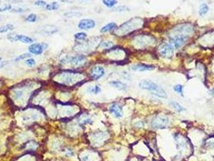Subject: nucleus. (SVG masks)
<instances>
[{"mask_svg":"<svg viewBox=\"0 0 214 161\" xmlns=\"http://www.w3.org/2000/svg\"><path fill=\"white\" fill-rule=\"evenodd\" d=\"M139 86L141 89H146L151 91L153 94L157 96L159 98H167V93L161 86L158 84L155 83L154 81L150 80H141L139 84Z\"/></svg>","mask_w":214,"mask_h":161,"instance_id":"f257e3e1","label":"nucleus"},{"mask_svg":"<svg viewBox=\"0 0 214 161\" xmlns=\"http://www.w3.org/2000/svg\"><path fill=\"white\" fill-rule=\"evenodd\" d=\"M143 23V21L140 18H133L125 23H123V25L120 27L119 31H122L124 34H126L132 30H134V28H138L142 27Z\"/></svg>","mask_w":214,"mask_h":161,"instance_id":"f03ea898","label":"nucleus"},{"mask_svg":"<svg viewBox=\"0 0 214 161\" xmlns=\"http://www.w3.org/2000/svg\"><path fill=\"white\" fill-rule=\"evenodd\" d=\"M189 39V36L185 34H176L173 37L171 38L170 44L176 49H179L182 46L184 45L187 40Z\"/></svg>","mask_w":214,"mask_h":161,"instance_id":"7ed1b4c3","label":"nucleus"},{"mask_svg":"<svg viewBox=\"0 0 214 161\" xmlns=\"http://www.w3.org/2000/svg\"><path fill=\"white\" fill-rule=\"evenodd\" d=\"M174 48L170 43H163L159 47V53L163 58H170L174 52Z\"/></svg>","mask_w":214,"mask_h":161,"instance_id":"20e7f679","label":"nucleus"},{"mask_svg":"<svg viewBox=\"0 0 214 161\" xmlns=\"http://www.w3.org/2000/svg\"><path fill=\"white\" fill-rule=\"evenodd\" d=\"M168 118L164 116H157L156 118L152 119L151 121V126L154 128L161 129V128H165L167 125L168 123Z\"/></svg>","mask_w":214,"mask_h":161,"instance_id":"39448f33","label":"nucleus"},{"mask_svg":"<svg viewBox=\"0 0 214 161\" xmlns=\"http://www.w3.org/2000/svg\"><path fill=\"white\" fill-rule=\"evenodd\" d=\"M89 74H90L92 79L96 80H99L105 75V69H103L102 66H98V65L94 66L91 69Z\"/></svg>","mask_w":214,"mask_h":161,"instance_id":"423d86ee","label":"nucleus"},{"mask_svg":"<svg viewBox=\"0 0 214 161\" xmlns=\"http://www.w3.org/2000/svg\"><path fill=\"white\" fill-rule=\"evenodd\" d=\"M110 113L114 117L117 118H120L123 117V107L118 103H114L112 104L111 106L110 107Z\"/></svg>","mask_w":214,"mask_h":161,"instance_id":"0eeeda50","label":"nucleus"},{"mask_svg":"<svg viewBox=\"0 0 214 161\" xmlns=\"http://www.w3.org/2000/svg\"><path fill=\"white\" fill-rule=\"evenodd\" d=\"M96 25L94 20L91 19H83L78 23V28L81 30H89L94 28Z\"/></svg>","mask_w":214,"mask_h":161,"instance_id":"6e6552de","label":"nucleus"},{"mask_svg":"<svg viewBox=\"0 0 214 161\" xmlns=\"http://www.w3.org/2000/svg\"><path fill=\"white\" fill-rule=\"evenodd\" d=\"M155 69L154 65H145V64H138L134 65L130 67V69L135 72H144V71H151Z\"/></svg>","mask_w":214,"mask_h":161,"instance_id":"1a4fd4ad","label":"nucleus"},{"mask_svg":"<svg viewBox=\"0 0 214 161\" xmlns=\"http://www.w3.org/2000/svg\"><path fill=\"white\" fill-rule=\"evenodd\" d=\"M85 61H86V57L83 56V55H79V56L73 57L69 58V60H68L69 63H71L72 65L75 67L80 66Z\"/></svg>","mask_w":214,"mask_h":161,"instance_id":"9d476101","label":"nucleus"},{"mask_svg":"<svg viewBox=\"0 0 214 161\" xmlns=\"http://www.w3.org/2000/svg\"><path fill=\"white\" fill-rule=\"evenodd\" d=\"M29 52L32 54L35 55H41L43 53L44 48L42 46V44H32L30 46L28 47Z\"/></svg>","mask_w":214,"mask_h":161,"instance_id":"9b49d317","label":"nucleus"},{"mask_svg":"<svg viewBox=\"0 0 214 161\" xmlns=\"http://www.w3.org/2000/svg\"><path fill=\"white\" fill-rule=\"evenodd\" d=\"M20 41L23 44H33V39L31 37H28L27 36L24 35H15V41Z\"/></svg>","mask_w":214,"mask_h":161,"instance_id":"f8f14e48","label":"nucleus"},{"mask_svg":"<svg viewBox=\"0 0 214 161\" xmlns=\"http://www.w3.org/2000/svg\"><path fill=\"white\" fill-rule=\"evenodd\" d=\"M110 85L114 88L119 89V90H126L127 89V86L120 80H113L110 82Z\"/></svg>","mask_w":214,"mask_h":161,"instance_id":"ddd939ff","label":"nucleus"},{"mask_svg":"<svg viewBox=\"0 0 214 161\" xmlns=\"http://www.w3.org/2000/svg\"><path fill=\"white\" fill-rule=\"evenodd\" d=\"M118 28V25L114 22H111V23H107L106 25H105L104 27H102L101 28V32L102 33H106V32H111V31H114L115 29Z\"/></svg>","mask_w":214,"mask_h":161,"instance_id":"4468645a","label":"nucleus"},{"mask_svg":"<svg viewBox=\"0 0 214 161\" xmlns=\"http://www.w3.org/2000/svg\"><path fill=\"white\" fill-rule=\"evenodd\" d=\"M169 105H170L173 109L176 110L177 112H182V111L184 110V108L179 102H177L176 101L170 102H169Z\"/></svg>","mask_w":214,"mask_h":161,"instance_id":"2eb2a0df","label":"nucleus"},{"mask_svg":"<svg viewBox=\"0 0 214 161\" xmlns=\"http://www.w3.org/2000/svg\"><path fill=\"white\" fill-rule=\"evenodd\" d=\"M14 29V25L12 23H7L6 25H3L0 27V33H5L10 31H12Z\"/></svg>","mask_w":214,"mask_h":161,"instance_id":"dca6fc26","label":"nucleus"},{"mask_svg":"<svg viewBox=\"0 0 214 161\" xmlns=\"http://www.w3.org/2000/svg\"><path fill=\"white\" fill-rule=\"evenodd\" d=\"M208 12V6L205 3H202L201 5L200 6V8H199V15L200 16H203V15H205Z\"/></svg>","mask_w":214,"mask_h":161,"instance_id":"f3484780","label":"nucleus"},{"mask_svg":"<svg viewBox=\"0 0 214 161\" xmlns=\"http://www.w3.org/2000/svg\"><path fill=\"white\" fill-rule=\"evenodd\" d=\"M59 4L57 2H53V3H49V4H47L45 7L46 10H48V11H56L57 9L59 8Z\"/></svg>","mask_w":214,"mask_h":161,"instance_id":"a211bd4d","label":"nucleus"},{"mask_svg":"<svg viewBox=\"0 0 214 161\" xmlns=\"http://www.w3.org/2000/svg\"><path fill=\"white\" fill-rule=\"evenodd\" d=\"M87 91L90 94H98L101 92V88L99 86H91L88 88Z\"/></svg>","mask_w":214,"mask_h":161,"instance_id":"6ab92c4d","label":"nucleus"},{"mask_svg":"<svg viewBox=\"0 0 214 161\" xmlns=\"http://www.w3.org/2000/svg\"><path fill=\"white\" fill-rule=\"evenodd\" d=\"M103 4L107 7H113L118 3L117 0H102Z\"/></svg>","mask_w":214,"mask_h":161,"instance_id":"aec40b11","label":"nucleus"},{"mask_svg":"<svg viewBox=\"0 0 214 161\" xmlns=\"http://www.w3.org/2000/svg\"><path fill=\"white\" fill-rule=\"evenodd\" d=\"M173 89H174V91L177 94H179L180 96H184L183 95V89H184V86H183L182 85H180V84H178V85H176L174 86L173 87Z\"/></svg>","mask_w":214,"mask_h":161,"instance_id":"412c9836","label":"nucleus"},{"mask_svg":"<svg viewBox=\"0 0 214 161\" xmlns=\"http://www.w3.org/2000/svg\"><path fill=\"white\" fill-rule=\"evenodd\" d=\"M12 8V7L10 4H7V3H3L0 1V12H3L7 10H10Z\"/></svg>","mask_w":214,"mask_h":161,"instance_id":"4be33fe9","label":"nucleus"},{"mask_svg":"<svg viewBox=\"0 0 214 161\" xmlns=\"http://www.w3.org/2000/svg\"><path fill=\"white\" fill-rule=\"evenodd\" d=\"M75 39L79 40H85L86 37H87V34L85 33V32H77L74 35Z\"/></svg>","mask_w":214,"mask_h":161,"instance_id":"5701e85b","label":"nucleus"},{"mask_svg":"<svg viewBox=\"0 0 214 161\" xmlns=\"http://www.w3.org/2000/svg\"><path fill=\"white\" fill-rule=\"evenodd\" d=\"M36 20H37V16H36V15L34 14V13H32V14H30L27 17V19H26V20L28 21V22H30V23H34V22H36Z\"/></svg>","mask_w":214,"mask_h":161,"instance_id":"b1692460","label":"nucleus"},{"mask_svg":"<svg viewBox=\"0 0 214 161\" xmlns=\"http://www.w3.org/2000/svg\"><path fill=\"white\" fill-rule=\"evenodd\" d=\"M113 45L114 44L112 43V41H104L101 44V47L102 49H110L111 47H113Z\"/></svg>","mask_w":214,"mask_h":161,"instance_id":"393cba45","label":"nucleus"},{"mask_svg":"<svg viewBox=\"0 0 214 161\" xmlns=\"http://www.w3.org/2000/svg\"><path fill=\"white\" fill-rule=\"evenodd\" d=\"M25 63H26V65H28L29 67H32V66H34L35 65H36V60L32 57L28 58V59H26L25 60Z\"/></svg>","mask_w":214,"mask_h":161,"instance_id":"a878e982","label":"nucleus"},{"mask_svg":"<svg viewBox=\"0 0 214 161\" xmlns=\"http://www.w3.org/2000/svg\"><path fill=\"white\" fill-rule=\"evenodd\" d=\"M125 11H129V8L128 7H126V6L118 7H115V8L113 9V12H125Z\"/></svg>","mask_w":214,"mask_h":161,"instance_id":"bb28decb","label":"nucleus"},{"mask_svg":"<svg viewBox=\"0 0 214 161\" xmlns=\"http://www.w3.org/2000/svg\"><path fill=\"white\" fill-rule=\"evenodd\" d=\"M31 56H32V55L29 54V53H24V54L20 55V56H19L18 57L15 58V60L17 61V60H23V59H27V58H30V57H31Z\"/></svg>","mask_w":214,"mask_h":161,"instance_id":"cd10ccee","label":"nucleus"},{"mask_svg":"<svg viewBox=\"0 0 214 161\" xmlns=\"http://www.w3.org/2000/svg\"><path fill=\"white\" fill-rule=\"evenodd\" d=\"M28 10L26 9L21 8V7H15V8H12L11 10V12H14V13H23V12H26Z\"/></svg>","mask_w":214,"mask_h":161,"instance_id":"c85d7f7f","label":"nucleus"},{"mask_svg":"<svg viewBox=\"0 0 214 161\" xmlns=\"http://www.w3.org/2000/svg\"><path fill=\"white\" fill-rule=\"evenodd\" d=\"M23 92L22 90H16V91H15V97L16 99H20V98L23 97Z\"/></svg>","mask_w":214,"mask_h":161,"instance_id":"c756f323","label":"nucleus"},{"mask_svg":"<svg viewBox=\"0 0 214 161\" xmlns=\"http://www.w3.org/2000/svg\"><path fill=\"white\" fill-rule=\"evenodd\" d=\"M35 5L36 6H40V7H46L47 5V3L44 2V1H42V0H38L36 2H35Z\"/></svg>","mask_w":214,"mask_h":161,"instance_id":"7c9ffc66","label":"nucleus"},{"mask_svg":"<svg viewBox=\"0 0 214 161\" xmlns=\"http://www.w3.org/2000/svg\"><path fill=\"white\" fill-rule=\"evenodd\" d=\"M66 15V16H68V17H73V16H77V15H80L81 13H79V12H67V13H65V14Z\"/></svg>","mask_w":214,"mask_h":161,"instance_id":"2f4dec72","label":"nucleus"},{"mask_svg":"<svg viewBox=\"0 0 214 161\" xmlns=\"http://www.w3.org/2000/svg\"><path fill=\"white\" fill-rule=\"evenodd\" d=\"M210 94H214V88L213 89H211V91H210Z\"/></svg>","mask_w":214,"mask_h":161,"instance_id":"473e14b6","label":"nucleus"},{"mask_svg":"<svg viewBox=\"0 0 214 161\" xmlns=\"http://www.w3.org/2000/svg\"><path fill=\"white\" fill-rule=\"evenodd\" d=\"M1 62H2V57H0V63H1Z\"/></svg>","mask_w":214,"mask_h":161,"instance_id":"72a5a7b5","label":"nucleus"}]
</instances>
